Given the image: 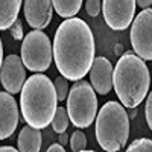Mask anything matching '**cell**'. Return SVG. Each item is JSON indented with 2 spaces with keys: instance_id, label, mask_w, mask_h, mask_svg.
I'll use <instances>...</instances> for the list:
<instances>
[{
  "instance_id": "6da1fadb",
  "label": "cell",
  "mask_w": 152,
  "mask_h": 152,
  "mask_svg": "<svg viewBox=\"0 0 152 152\" xmlns=\"http://www.w3.org/2000/svg\"><path fill=\"white\" fill-rule=\"evenodd\" d=\"M53 59L67 81H79L90 72L94 61V37L90 26L78 17L62 21L53 38Z\"/></svg>"
},
{
  "instance_id": "7a4b0ae2",
  "label": "cell",
  "mask_w": 152,
  "mask_h": 152,
  "mask_svg": "<svg viewBox=\"0 0 152 152\" xmlns=\"http://www.w3.org/2000/svg\"><path fill=\"white\" fill-rule=\"evenodd\" d=\"M58 108L55 85L46 75L35 73L24 82L20 91V110L28 125L44 129L52 123Z\"/></svg>"
},
{
  "instance_id": "3957f363",
  "label": "cell",
  "mask_w": 152,
  "mask_h": 152,
  "mask_svg": "<svg viewBox=\"0 0 152 152\" xmlns=\"http://www.w3.org/2000/svg\"><path fill=\"white\" fill-rule=\"evenodd\" d=\"M151 73L134 52H125L113 70V87L125 108H137L148 96Z\"/></svg>"
},
{
  "instance_id": "277c9868",
  "label": "cell",
  "mask_w": 152,
  "mask_h": 152,
  "mask_svg": "<svg viewBox=\"0 0 152 152\" xmlns=\"http://www.w3.org/2000/svg\"><path fill=\"white\" fill-rule=\"evenodd\" d=\"M94 120L96 140L104 151L117 152L125 148L129 137V116L120 102L104 104Z\"/></svg>"
},
{
  "instance_id": "5b68a950",
  "label": "cell",
  "mask_w": 152,
  "mask_h": 152,
  "mask_svg": "<svg viewBox=\"0 0 152 152\" xmlns=\"http://www.w3.org/2000/svg\"><path fill=\"white\" fill-rule=\"evenodd\" d=\"M67 113L75 128H88L97 116V97L90 82L75 81L67 96Z\"/></svg>"
},
{
  "instance_id": "8992f818",
  "label": "cell",
  "mask_w": 152,
  "mask_h": 152,
  "mask_svg": "<svg viewBox=\"0 0 152 152\" xmlns=\"http://www.w3.org/2000/svg\"><path fill=\"white\" fill-rule=\"evenodd\" d=\"M21 41V61L24 67L34 73L46 72L52 64L53 52L49 37L41 29H35L28 32Z\"/></svg>"
},
{
  "instance_id": "52a82bcc",
  "label": "cell",
  "mask_w": 152,
  "mask_h": 152,
  "mask_svg": "<svg viewBox=\"0 0 152 152\" xmlns=\"http://www.w3.org/2000/svg\"><path fill=\"white\" fill-rule=\"evenodd\" d=\"M134 53L143 61H152V9L145 8L131 23L129 32Z\"/></svg>"
},
{
  "instance_id": "ba28073f",
  "label": "cell",
  "mask_w": 152,
  "mask_h": 152,
  "mask_svg": "<svg viewBox=\"0 0 152 152\" xmlns=\"http://www.w3.org/2000/svg\"><path fill=\"white\" fill-rule=\"evenodd\" d=\"M135 0H104L102 12L105 23L113 31H125L135 15Z\"/></svg>"
},
{
  "instance_id": "9c48e42d",
  "label": "cell",
  "mask_w": 152,
  "mask_h": 152,
  "mask_svg": "<svg viewBox=\"0 0 152 152\" xmlns=\"http://www.w3.org/2000/svg\"><path fill=\"white\" fill-rule=\"evenodd\" d=\"M0 82L11 94H17L21 91L26 82V67L21 61V56L8 55L3 59L2 70H0Z\"/></svg>"
},
{
  "instance_id": "30bf717a",
  "label": "cell",
  "mask_w": 152,
  "mask_h": 152,
  "mask_svg": "<svg viewBox=\"0 0 152 152\" xmlns=\"http://www.w3.org/2000/svg\"><path fill=\"white\" fill-rule=\"evenodd\" d=\"M23 12L28 24L34 29H44L47 28L53 15V5L52 0H24Z\"/></svg>"
},
{
  "instance_id": "8fae6325",
  "label": "cell",
  "mask_w": 152,
  "mask_h": 152,
  "mask_svg": "<svg viewBox=\"0 0 152 152\" xmlns=\"http://www.w3.org/2000/svg\"><path fill=\"white\" fill-rule=\"evenodd\" d=\"M18 105L14 96L8 91H0V140L9 138L18 125Z\"/></svg>"
},
{
  "instance_id": "7c38bea8",
  "label": "cell",
  "mask_w": 152,
  "mask_h": 152,
  "mask_svg": "<svg viewBox=\"0 0 152 152\" xmlns=\"http://www.w3.org/2000/svg\"><path fill=\"white\" fill-rule=\"evenodd\" d=\"M90 84L94 91L100 96H105L113 88V66L105 56L94 58L90 69Z\"/></svg>"
},
{
  "instance_id": "4fadbf2b",
  "label": "cell",
  "mask_w": 152,
  "mask_h": 152,
  "mask_svg": "<svg viewBox=\"0 0 152 152\" xmlns=\"http://www.w3.org/2000/svg\"><path fill=\"white\" fill-rule=\"evenodd\" d=\"M41 132L40 129L32 128L31 125L24 126L17 138V149L21 152H38L41 149Z\"/></svg>"
},
{
  "instance_id": "5bb4252c",
  "label": "cell",
  "mask_w": 152,
  "mask_h": 152,
  "mask_svg": "<svg viewBox=\"0 0 152 152\" xmlns=\"http://www.w3.org/2000/svg\"><path fill=\"white\" fill-rule=\"evenodd\" d=\"M23 0H0V31L9 29L18 18Z\"/></svg>"
},
{
  "instance_id": "9a60e30c",
  "label": "cell",
  "mask_w": 152,
  "mask_h": 152,
  "mask_svg": "<svg viewBox=\"0 0 152 152\" xmlns=\"http://www.w3.org/2000/svg\"><path fill=\"white\" fill-rule=\"evenodd\" d=\"M52 5L59 17L70 18L81 11L82 0H52Z\"/></svg>"
},
{
  "instance_id": "2e32d148",
  "label": "cell",
  "mask_w": 152,
  "mask_h": 152,
  "mask_svg": "<svg viewBox=\"0 0 152 152\" xmlns=\"http://www.w3.org/2000/svg\"><path fill=\"white\" fill-rule=\"evenodd\" d=\"M69 123H70V119H69L67 108L58 107L55 116H53V120H52V128H53V131L58 132V134L66 132L67 128H69Z\"/></svg>"
},
{
  "instance_id": "e0dca14e",
  "label": "cell",
  "mask_w": 152,
  "mask_h": 152,
  "mask_svg": "<svg viewBox=\"0 0 152 152\" xmlns=\"http://www.w3.org/2000/svg\"><path fill=\"white\" fill-rule=\"evenodd\" d=\"M70 148L73 152H82L85 151V146H87V137L82 131H75L72 135H70Z\"/></svg>"
},
{
  "instance_id": "ac0fdd59",
  "label": "cell",
  "mask_w": 152,
  "mask_h": 152,
  "mask_svg": "<svg viewBox=\"0 0 152 152\" xmlns=\"http://www.w3.org/2000/svg\"><path fill=\"white\" fill-rule=\"evenodd\" d=\"M53 85H55V91H56L58 102H62L64 99H67L70 88H69V82H67V79L64 78V76H62V75L58 76V78L55 79V82H53Z\"/></svg>"
},
{
  "instance_id": "d6986e66",
  "label": "cell",
  "mask_w": 152,
  "mask_h": 152,
  "mask_svg": "<svg viewBox=\"0 0 152 152\" xmlns=\"http://www.w3.org/2000/svg\"><path fill=\"white\" fill-rule=\"evenodd\" d=\"M126 151L128 152H152V140H149V138H137V140H134L128 148H126Z\"/></svg>"
},
{
  "instance_id": "ffe728a7",
  "label": "cell",
  "mask_w": 152,
  "mask_h": 152,
  "mask_svg": "<svg viewBox=\"0 0 152 152\" xmlns=\"http://www.w3.org/2000/svg\"><path fill=\"white\" fill-rule=\"evenodd\" d=\"M85 9L90 17H97L100 14V0H87Z\"/></svg>"
},
{
  "instance_id": "44dd1931",
  "label": "cell",
  "mask_w": 152,
  "mask_h": 152,
  "mask_svg": "<svg viewBox=\"0 0 152 152\" xmlns=\"http://www.w3.org/2000/svg\"><path fill=\"white\" fill-rule=\"evenodd\" d=\"M11 29V35H12V38L14 40H17V41H20V40H23L24 38V32H23V23H21V20H15L14 21V24L9 28Z\"/></svg>"
},
{
  "instance_id": "7402d4cb",
  "label": "cell",
  "mask_w": 152,
  "mask_h": 152,
  "mask_svg": "<svg viewBox=\"0 0 152 152\" xmlns=\"http://www.w3.org/2000/svg\"><path fill=\"white\" fill-rule=\"evenodd\" d=\"M145 117H146V123H148V126H149V129L152 131V91L149 93V96H148V99H146Z\"/></svg>"
},
{
  "instance_id": "603a6c76",
  "label": "cell",
  "mask_w": 152,
  "mask_h": 152,
  "mask_svg": "<svg viewBox=\"0 0 152 152\" xmlns=\"http://www.w3.org/2000/svg\"><path fill=\"white\" fill-rule=\"evenodd\" d=\"M135 3L138 5V8L145 9V8H149L152 5V0H135Z\"/></svg>"
},
{
  "instance_id": "cb8c5ba5",
  "label": "cell",
  "mask_w": 152,
  "mask_h": 152,
  "mask_svg": "<svg viewBox=\"0 0 152 152\" xmlns=\"http://www.w3.org/2000/svg\"><path fill=\"white\" fill-rule=\"evenodd\" d=\"M47 151H49V152H64V146H62L61 143H58V145H52V146H49Z\"/></svg>"
},
{
  "instance_id": "d4e9b609",
  "label": "cell",
  "mask_w": 152,
  "mask_h": 152,
  "mask_svg": "<svg viewBox=\"0 0 152 152\" xmlns=\"http://www.w3.org/2000/svg\"><path fill=\"white\" fill-rule=\"evenodd\" d=\"M69 140H70V137H69L66 132H61V134H59V142H58V143H61L62 146H66V145L69 143Z\"/></svg>"
},
{
  "instance_id": "484cf974",
  "label": "cell",
  "mask_w": 152,
  "mask_h": 152,
  "mask_svg": "<svg viewBox=\"0 0 152 152\" xmlns=\"http://www.w3.org/2000/svg\"><path fill=\"white\" fill-rule=\"evenodd\" d=\"M2 64H3V43L0 38V70H2Z\"/></svg>"
},
{
  "instance_id": "4316f807",
  "label": "cell",
  "mask_w": 152,
  "mask_h": 152,
  "mask_svg": "<svg viewBox=\"0 0 152 152\" xmlns=\"http://www.w3.org/2000/svg\"><path fill=\"white\" fill-rule=\"evenodd\" d=\"M15 148L12 146H0V152H14Z\"/></svg>"
}]
</instances>
